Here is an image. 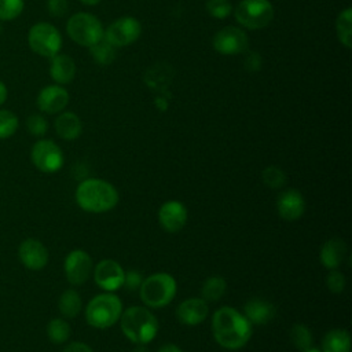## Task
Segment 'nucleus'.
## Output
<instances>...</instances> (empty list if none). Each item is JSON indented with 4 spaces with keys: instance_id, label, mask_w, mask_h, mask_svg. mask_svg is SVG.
<instances>
[{
    "instance_id": "1",
    "label": "nucleus",
    "mask_w": 352,
    "mask_h": 352,
    "mask_svg": "<svg viewBox=\"0 0 352 352\" xmlns=\"http://www.w3.org/2000/svg\"><path fill=\"white\" fill-rule=\"evenodd\" d=\"M212 333L216 342L228 349L243 348L252 338L253 324L248 318L232 307H220L212 316Z\"/></svg>"
},
{
    "instance_id": "2",
    "label": "nucleus",
    "mask_w": 352,
    "mask_h": 352,
    "mask_svg": "<svg viewBox=\"0 0 352 352\" xmlns=\"http://www.w3.org/2000/svg\"><path fill=\"white\" fill-rule=\"evenodd\" d=\"M77 205L89 213H104L116 208L120 195L117 188L107 180L99 177H88L76 188Z\"/></svg>"
},
{
    "instance_id": "3",
    "label": "nucleus",
    "mask_w": 352,
    "mask_h": 352,
    "mask_svg": "<svg viewBox=\"0 0 352 352\" xmlns=\"http://www.w3.org/2000/svg\"><path fill=\"white\" fill-rule=\"evenodd\" d=\"M118 322L122 334L133 344H148L158 333V319L147 307L126 308Z\"/></svg>"
},
{
    "instance_id": "4",
    "label": "nucleus",
    "mask_w": 352,
    "mask_h": 352,
    "mask_svg": "<svg viewBox=\"0 0 352 352\" xmlns=\"http://www.w3.org/2000/svg\"><path fill=\"white\" fill-rule=\"evenodd\" d=\"M122 301L113 292L96 294L85 307L87 323L94 329H109L114 326L122 314Z\"/></svg>"
},
{
    "instance_id": "5",
    "label": "nucleus",
    "mask_w": 352,
    "mask_h": 352,
    "mask_svg": "<svg viewBox=\"0 0 352 352\" xmlns=\"http://www.w3.org/2000/svg\"><path fill=\"white\" fill-rule=\"evenodd\" d=\"M177 292L176 279L168 272H155L142 280L139 297L147 308H162L172 302Z\"/></svg>"
},
{
    "instance_id": "6",
    "label": "nucleus",
    "mask_w": 352,
    "mask_h": 352,
    "mask_svg": "<svg viewBox=\"0 0 352 352\" xmlns=\"http://www.w3.org/2000/svg\"><path fill=\"white\" fill-rule=\"evenodd\" d=\"M66 32L74 43L88 48L100 40L104 33L100 21L88 12L73 14L66 23Z\"/></svg>"
},
{
    "instance_id": "7",
    "label": "nucleus",
    "mask_w": 352,
    "mask_h": 352,
    "mask_svg": "<svg viewBox=\"0 0 352 352\" xmlns=\"http://www.w3.org/2000/svg\"><path fill=\"white\" fill-rule=\"evenodd\" d=\"M235 19L246 29H263L274 19V7L268 0H242L234 11Z\"/></svg>"
},
{
    "instance_id": "8",
    "label": "nucleus",
    "mask_w": 352,
    "mask_h": 352,
    "mask_svg": "<svg viewBox=\"0 0 352 352\" xmlns=\"http://www.w3.org/2000/svg\"><path fill=\"white\" fill-rule=\"evenodd\" d=\"M28 44L34 54L51 59L60 51L62 36L54 25L37 22L28 33Z\"/></svg>"
},
{
    "instance_id": "9",
    "label": "nucleus",
    "mask_w": 352,
    "mask_h": 352,
    "mask_svg": "<svg viewBox=\"0 0 352 352\" xmlns=\"http://www.w3.org/2000/svg\"><path fill=\"white\" fill-rule=\"evenodd\" d=\"M33 165L44 173H55L63 166V153L60 147L50 139L37 140L30 151Z\"/></svg>"
},
{
    "instance_id": "10",
    "label": "nucleus",
    "mask_w": 352,
    "mask_h": 352,
    "mask_svg": "<svg viewBox=\"0 0 352 352\" xmlns=\"http://www.w3.org/2000/svg\"><path fill=\"white\" fill-rule=\"evenodd\" d=\"M66 279L73 286L84 285L92 274L94 264L91 256L82 249L72 250L63 263Z\"/></svg>"
},
{
    "instance_id": "11",
    "label": "nucleus",
    "mask_w": 352,
    "mask_h": 352,
    "mask_svg": "<svg viewBox=\"0 0 352 352\" xmlns=\"http://www.w3.org/2000/svg\"><path fill=\"white\" fill-rule=\"evenodd\" d=\"M142 32L140 22L132 16H122L116 19L103 33L114 47H126L135 43Z\"/></svg>"
},
{
    "instance_id": "12",
    "label": "nucleus",
    "mask_w": 352,
    "mask_h": 352,
    "mask_svg": "<svg viewBox=\"0 0 352 352\" xmlns=\"http://www.w3.org/2000/svg\"><path fill=\"white\" fill-rule=\"evenodd\" d=\"M95 283L104 292H116L122 287L125 270L113 258L100 260L92 270Z\"/></svg>"
},
{
    "instance_id": "13",
    "label": "nucleus",
    "mask_w": 352,
    "mask_h": 352,
    "mask_svg": "<svg viewBox=\"0 0 352 352\" xmlns=\"http://www.w3.org/2000/svg\"><path fill=\"white\" fill-rule=\"evenodd\" d=\"M249 38L246 33L236 26H226L213 37V48L223 55H236L246 51Z\"/></svg>"
},
{
    "instance_id": "14",
    "label": "nucleus",
    "mask_w": 352,
    "mask_h": 352,
    "mask_svg": "<svg viewBox=\"0 0 352 352\" xmlns=\"http://www.w3.org/2000/svg\"><path fill=\"white\" fill-rule=\"evenodd\" d=\"M188 219V210L186 205L177 199H169L164 202L158 209V223L166 232L180 231Z\"/></svg>"
},
{
    "instance_id": "15",
    "label": "nucleus",
    "mask_w": 352,
    "mask_h": 352,
    "mask_svg": "<svg viewBox=\"0 0 352 352\" xmlns=\"http://www.w3.org/2000/svg\"><path fill=\"white\" fill-rule=\"evenodd\" d=\"M18 257L28 270L40 271L47 265L50 254L43 242L34 238H28L21 242L18 248Z\"/></svg>"
},
{
    "instance_id": "16",
    "label": "nucleus",
    "mask_w": 352,
    "mask_h": 352,
    "mask_svg": "<svg viewBox=\"0 0 352 352\" xmlns=\"http://www.w3.org/2000/svg\"><path fill=\"white\" fill-rule=\"evenodd\" d=\"M276 210L286 221L298 220L305 212V199L298 190L286 188L276 198Z\"/></svg>"
},
{
    "instance_id": "17",
    "label": "nucleus",
    "mask_w": 352,
    "mask_h": 352,
    "mask_svg": "<svg viewBox=\"0 0 352 352\" xmlns=\"http://www.w3.org/2000/svg\"><path fill=\"white\" fill-rule=\"evenodd\" d=\"M209 315V305L202 297L183 300L176 308V318L182 324L198 326Z\"/></svg>"
},
{
    "instance_id": "18",
    "label": "nucleus",
    "mask_w": 352,
    "mask_h": 352,
    "mask_svg": "<svg viewBox=\"0 0 352 352\" xmlns=\"http://www.w3.org/2000/svg\"><path fill=\"white\" fill-rule=\"evenodd\" d=\"M69 103V92L58 84L44 87L37 95V107L47 114L60 113Z\"/></svg>"
},
{
    "instance_id": "19",
    "label": "nucleus",
    "mask_w": 352,
    "mask_h": 352,
    "mask_svg": "<svg viewBox=\"0 0 352 352\" xmlns=\"http://www.w3.org/2000/svg\"><path fill=\"white\" fill-rule=\"evenodd\" d=\"M346 243L341 239V238H330L327 239L322 248H320V253H319V260L322 263V265L327 270H334L338 268L345 257H346Z\"/></svg>"
},
{
    "instance_id": "20",
    "label": "nucleus",
    "mask_w": 352,
    "mask_h": 352,
    "mask_svg": "<svg viewBox=\"0 0 352 352\" xmlns=\"http://www.w3.org/2000/svg\"><path fill=\"white\" fill-rule=\"evenodd\" d=\"M275 314L276 309L274 304L260 297L248 300L243 307V315L252 324H267L275 316Z\"/></svg>"
},
{
    "instance_id": "21",
    "label": "nucleus",
    "mask_w": 352,
    "mask_h": 352,
    "mask_svg": "<svg viewBox=\"0 0 352 352\" xmlns=\"http://www.w3.org/2000/svg\"><path fill=\"white\" fill-rule=\"evenodd\" d=\"M50 76L58 84H69L76 76V63L66 54H56L51 58Z\"/></svg>"
},
{
    "instance_id": "22",
    "label": "nucleus",
    "mask_w": 352,
    "mask_h": 352,
    "mask_svg": "<svg viewBox=\"0 0 352 352\" xmlns=\"http://www.w3.org/2000/svg\"><path fill=\"white\" fill-rule=\"evenodd\" d=\"M55 132L63 140H74L82 132V124L73 111H62L55 120Z\"/></svg>"
},
{
    "instance_id": "23",
    "label": "nucleus",
    "mask_w": 352,
    "mask_h": 352,
    "mask_svg": "<svg viewBox=\"0 0 352 352\" xmlns=\"http://www.w3.org/2000/svg\"><path fill=\"white\" fill-rule=\"evenodd\" d=\"M322 352H351V337L344 329H331L322 338Z\"/></svg>"
},
{
    "instance_id": "24",
    "label": "nucleus",
    "mask_w": 352,
    "mask_h": 352,
    "mask_svg": "<svg viewBox=\"0 0 352 352\" xmlns=\"http://www.w3.org/2000/svg\"><path fill=\"white\" fill-rule=\"evenodd\" d=\"M172 78V69L169 65L166 63H157L153 65L146 76H144V81L150 88L154 89H166L169 81Z\"/></svg>"
},
{
    "instance_id": "25",
    "label": "nucleus",
    "mask_w": 352,
    "mask_h": 352,
    "mask_svg": "<svg viewBox=\"0 0 352 352\" xmlns=\"http://www.w3.org/2000/svg\"><path fill=\"white\" fill-rule=\"evenodd\" d=\"M58 308H59V312L65 318H67V319L76 318L81 312V308H82L81 296L74 289L65 290L59 297Z\"/></svg>"
},
{
    "instance_id": "26",
    "label": "nucleus",
    "mask_w": 352,
    "mask_h": 352,
    "mask_svg": "<svg viewBox=\"0 0 352 352\" xmlns=\"http://www.w3.org/2000/svg\"><path fill=\"white\" fill-rule=\"evenodd\" d=\"M227 290V282L223 276L213 275L205 279L202 289H201V296L206 302H216L219 301Z\"/></svg>"
},
{
    "instance_id": "27",
    "label": "nucleus",
    "mask_w": 352,
    "mask_h": 352,
    "mask_svg": "<svg viewBox=\"0 0 352 352\" xmlns=\"http://www.w3.org/2000/svg\"><path fill=\"white\" fill-rule=\"evenodd\" d=\"M116 50H117V47H114L107 38H104V36L89 47L92 58L95 59L96 63H99L102 66L110 65L114 60Z\"/></svg>"
},
{
    "instance_id": "28",
    "label": "nucleus",
    "mask_w": 352,
    "mask_h": 352,
    "mask_svg": "<svg viewBox=\"0 0 352 352\" xmlns=\"http://www.w3.org/2000/svg\"><path fill=\"white\" fill-rule=\"evenodd\" d=\"M336 30H337L340 43L344 47L351 48L352 45V10L351 8H345L337 16Z\"/></svg>"
},
{
    "instance_id": "29",
    "label": "nucleus",
    "mask_w": 352,
    "mask_h": 352,
    "mask_svg": "<svg viewBox=\"0 0 352 352\" xmlns=\"http://www.w3.org/2000/svg\"><path fill=\"white\" fill-rule=\"evenodd\" d=\"M72 329L69 323L62 318H54L47 324V337L52 344H63L69 340Z\"/></svg>"
},
{
    "instance_id": "30",
    "label": "nucleus",
    "mask_w": 352,
    "mask_h": 352,
    "mask_svg": "<svg viewBox=\"0 0 352 352\" xmlns=\"http://www.w3.org/2000/svg\"><path fill=\"white\" fill-rule=\"evenodd\" d=\"M289 336L293 346L298 351H304L314 346L312 331L302 323H294L290 329Z\"/></svg>"
},
{
    "instance_id": "31",
    "label": "nucleus",
    "mask_w": 352,
    "mask_h": 352,
    "mask_svg": "<svg viewBox=\"0 0 352 352\" xmlns=\"http://www.w3.org/2000/svg\"><path fill=\"white\" fill-rule=\"evenodd\" d=\"M19 126L18 116L7 109H0V140L11 138Z\"/></svg>"
},
{
    "instance_id": "32",
    "label": "nucleus",
    "mask_w": 352,
    "mask_h": 352,
    "mask_svg": "<svg viewBox=\"0 0 352 352\" xmlns=\"http://www.w3.org/2000/svg\"><path fill=\"white\" fill-rule=\"evenodd\" d=\"M261 179H263V183L265 186H268L270 188L275 190V188H280V187L285 186V183H286V173L279 166L270 165V166H267L263 170Z\"/></svg>"
},
{
    "instance_id": "33",
    "label": "nucleus",
    "mask_w": 352,
    "mask_h": 352,
    "mask_svg": "<svg viewBox=\"0 0 352 352\" xmlns=\"http://www.w3.org/2000/svg\"><path fill=\"white\" fill-rule=\"evenodd\" d=\"M23 8V0H0V22H8L18 18Z\"/></svg>"
},
{
    "instance_id": "34",
    "label": "nucleus",
    "mask_w": 352,
    "mask_h": 352,
    "mask_svg": "<svg viewBox=\"0 0 352 352\" xmlns=\"http://www.w3.org/2000/svg\"><path fill=\"white\" fill-rule=\"evenodd\" d=\"M326 286L333 294H341L346 286L345 275L338 268L329 270L326 275Z\"/></svg>"
},
{
    "instance_id": "35",
    "label": "nucleus",
    "mask_w": 352,
    "mask_h": 352,
    "mask_svg": "<svg viewBox=\"0 0 352 352\" xmlns=\"http://www.w3.org/2000/svg\"><path fill=\"white\" fill-rule=\"evenodd\" d=\"M26 128L30 135L41 138L48 131V122H47L45 117L41 114H30L26 118Z\"/></svg>"
},
{
    "instance_id": "36",
    "label": "nucleus",
    "mask_w": 352,
    "mask_h": 352,
    "mask_svg": "<svg viewBox=\"0 0 352 352\" xmlns=\"http://www.w3.org/2000/svg\"><path fill=\"white\" fill-rule=\"evenodd\" d=\"M206 11L219 19L228 16L232 11V6L228 0H208L206 1Z\"/></svg>"
},
{
    "instance_id": "37",
    "label": "nucleus",
    "mask_w": 352,
    "mask_h": 352,
    "mask_svg": "<svg viewBox=\"0 0 352 352\" xmlns=\"http://www.w3.org/2000/svg\"><path fill=\"white\" fill-rule=\"evenodd\" d=\"M142 280H143V278L139 271H136V270L125 271L122 287H125L128 292H136V290H139Z\"/></svg>"
},
{
    "instance_id": "38",
    "label": "nucleus",
    "mask_w": 352,
    "mask_h": 352,
    "mask_svg": "<svg viewBox=\"0 0 352 352\" xmlns=\"http://www.w3.org/2000/svg\"><path fill=\"white\" fill-rule=\"evenodd\" d=\"M47 8L48 12L52 16H63L69 10L67 0H47Z\"/></svg>"
},
{
    "instance_id": "39",
    "label": "nucleus",
    "mask_w": 352,
    "mask_h": 352,
    "mask_svg": "<svg viewBox=\"0 0 352 352\" xmlns=\"http://www.w3.org/2000/svg\"><path fill=\"white\" fill-rule=\"evenodd\" d=\"M261 56L258 52L256 51H250L246 54L245 56V60H243V65H245V69L249 70V72H257L261 69Z\"/></svg>"
},
{
    "instance_id": "40",
    "label": "nucleus",
    "mask_w": 352,
    "mask_h": 352,
    "mask_svg": "<svg viewBox=\"0 0 352 352\" xmlns=\"http://www.w3.org/2000/svg\"><path fill=\"white\" fill-rule=\"evenodd\" d=\"M62 352H94V349L82 341H73V342H69Z\"/></svg>"
},
{
    "instance_id": "41",
    "label": "nucleus",
    "mask_w": 352,
    "mask_h": 352,
    "mask_svg": "<svg viewBox=\"0 0 352 352\" xmlns=\"http://www.w3.org/2000/svg\"><path fill=\"white\" fill-rule=\"evenodd\" d=\"M165 91L166 89H162L161 91V94L157 96V99H155V104L158 106V109L160 110H165L166 107H168V102H169V99L165 96Z\"/></svg>"
},
{
    "instance_id": "42",
    "label": "nucleus",
    "mask_w": 352,
    "mask_h": 352,
    "mask_svg": "<svg viewBox=\"0 0 352 352\" xmlns=\"http://www.w3.org/2000/svg\"><path fill=\"white\" fill-rule=\"evenodd\" d=\"M157 352H183L182 351V348L179 346V345H176V344H164V345H161L160 346V349L157 351Z\"/></svg>"
},
{
    "instance_id": "43",
    "label": "nucleus",
    "mask_w": 352,
    "mask_h": 352,
    "mask_svg": "<svg viewBox=\"0 0 352 352\" xmlns=\"http://www.w3.org/2000/svg\"><path fill=\"white\" fill-rule=\"evenodd\" d=\"M8 96V89L3 81H0V106L7 100Z\"/></svg>"
},
{
    "instance_id": "44",
    "label": "nucleus",
    "mask_w": 352,
    "mask_h": 352,
    "mask_svg": "<svg viewBox=\"0 0 352 352\" xmlns=\"http://www.w3.org/2000/svg\"><path fill=\"white\" fill-rule=\"evenodd\" d=\"M132 352H150L146 344H136V346L132 349Z\"/></svg>"
},
{
    "instance_id": "45",
    "label": "nucleus",
    "mask_w": 352,
    "mask_h": 352,
    "mask_svg": "<svg viewBox=\"0 0 352 352\" xmlns=\"http://www.w3.org/2000/svg\"><path fill=\"white\" fill-rule=\"evenodd\" d=\"M82 4H85V6H95V4H98L100 0H80Z\"/></svg>"
},
{
    "instance_id": "46",
    "label": "nucleus",
    "mask_w": 352,
    "mask_h": 352,
    "mask_svg": "<svg viewBox=\"0 0 352 352\" xmlns=\"http://www.w3.org/2000/svg\"><path fill=\"white\" fill-rule=\"evenodd\" d=\"M300 352H322L320 349H318V348H314V346H311V348H308V349H304V351H300Z\"/></svg>"
},
{
    "instance_id": "47",
    "label": "nucleus",
    "mask_w": 352,
    "mask_h": 352,
    "mask_svg": "<svg viewBox=\"0 0 352 352\" xmlns=\"http://www.w3.org/2000/svg\"><path fill=\"white\" fill-rule=\"evenodd\" d=\"M1 32H3V25H1V22H0V34H1Z\"/></svg>"
}]
</instances>
